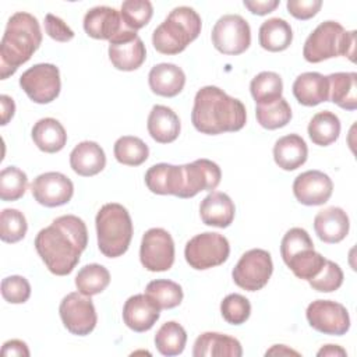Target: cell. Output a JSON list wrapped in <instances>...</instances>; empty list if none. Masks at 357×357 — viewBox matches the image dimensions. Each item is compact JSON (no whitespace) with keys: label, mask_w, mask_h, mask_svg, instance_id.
<instances>
[{"label":"cell","mask_w":357,"mask_h":357,"mask_svg":"<svg viewBox=\"0 0 357 357\" xmlns=\"http://www.w3.org/2000/svg\"><path fill=\"white\" fill-rule=\"evenodd\" d=\"M45 31L56 42H68L74 38V31L60 18L53 14L45 17Z\"/></svg>","instance_id":"obj_47"},{"label":"cell","mask_w":357,"mask_h":357,"mask_svg":"<svg viewBox=\"0 0 357 357\" xmlns=\"http://www.w3.org/2000/svg\"><path fill=\"white\" fill-rule=\"evenodd\" d=\"M28 230L26 219L22 212L13 208H6L0 213V238L4 243L21 241Z\"/></svg>","instance_id":"obj_42"},{"label":"cell","mask_w":357,"mask_h":357,"mask_svg":"<svg viewBox=\"0 0 357 357\" xmlns=\"http://www.w3.org/2000/svg\"><path fill=\"white\" fill-rule=\"evenodd\" d=\"M110 283L109 271L99 264H88L82 266L75 276V286L84 296H95L102 293Z\"/></svg>","instance_id":"obj_35"},{"label":"cell","mask_w":357,"mask_h":357,"mask_svg":"<svg viewBox=\"0 0 357 357\" xmlns=\"http://www.w3.org/2000/svg\"><path fill=\"white\" fill-rule=\"evenodd\" d=\"M272 272L271 254L262 248H252L240 257L231 271V278L238 287L247 291H258L266 286Z\"/></svg>","instance_id":"obj_8"},{"label":"cell","mask_w":357,"mask_h":357,"mask_svg":"<svg viewBox=\"0 0 357 357\" xmlns=\"http://www.w3.org/2000/svg\"><path fill=\"white\" fill-rule=\"evenodd\" d=\"M329 99L344 110L357 109V74L333 73L328 75Z\"/></svg>","instance_id":"obj_31"},{"label":"cell","mask_w":357,"mask_h":357,"mask_svg":"<svg viewBox=\"0 0 357 357\" xmlns=\"http://www.w3.org/2000/svg\"><path fill=\"white\" fill-rule=\"evenodd\" d=\"M0 105H1V126H6L15 113V103L13 98H10L8 95H1Z\"/></svg>","instance_id":"obj_51"},{"label":"cell","mask_w":357,"mask_h":357,"mask_svg":"<svg viewBox=\"0 0 357 357\" xmlns=\"http://www.w3.org/2000/svg\"><path fill=\"white\" fill-rule=\"evenodd\" d=\"M1 354H3L4 357H7V356L29 357V350H28V346H26L25 342L18 340V339H11V340H7V342L3 344Z\"/></svg>","instance_id":"obj_50"},{"label":"cell","mask_w":357,"mask_h":357,"mask_svg":"<svg viewBox=\"0 0 357 357\" xmlns=\"http://www.w3.org/2000/svg\"><path fill=\"white\" fill-rule=\"evenodd\" d=\"M120 15L127 29L138 31L151 21L153 7L148 0H126L121 4Z\"/></svg>","instance_id":"obj_41"},{"label":"cell","mask_w":357,"mask_h":357,"mask_svg":"<svg viewBox=\"0 0 357 357\" xmlns=\"http://www.w3.org/2000/svg\"><path fill=\"white\" fill-rule=\"evenodd\" d=\"M266 356H271V354H275V356H282V354H294V356H300L296 350H291V349H289V347H286L284 344H275V346H272V349H269L266 353H265Z\"/></svg>","instance_id":"obj_53"},{"label":"cell","mask_w":357,"mask_h":357,"mask_svg":"<svg viewBox=\"0 0 357 357\" xmlns=\"http://www.w3.org/2000/svg\"><path fill=\"white\" fill-rule=\"evenodd\" d=\"M31 192L38 204L54 208L70 202L74 194V184L63 173L46 172L32 181Z\"/></svg>","instance_id":"obj_16"},{"label":"cell","mask_w":357,"mask_h":357,"mask_svg":"<svg viewBox=\"0 0 357 357\" xmlns=\"http://www.w3.org/2000/svg\"><path fill=\"white\" fill-rule=\"evenodd\" d=\"M307 131L310 139L315 145L328 146L339 138L340 120L335 113L329 110H322L312 116L308 123Z\"/></svg>","instance_id":"obj_32"},{"label":"cell","mask_w":357,"mask_h":357,"mask_svg":"<svg viewBox=\"0 0 357 357\" xmlns=\"http://www.w3.org/2000/svg\"><path fill=\"white\" fill-rule=\"evenodd\" d=\"M250 91L257 105H269L282 98L283 81L273 71H262L251 79Z\"/></svg>","instance_id":"obj_33"},{"label":"cell","mask_w":357,"mask_h":357,"mask_svg":"<svg viewBox=\"0 0 357 357\" xmlns=\"http://www.w3.org/2000/svg\"><path fill=\"white\" fill-rule=\"evenodd\" d=\"M326 258L322 257L319 252H317L314 248L304 250L296 255H293L290 259H287L284 264L291 269L294 276L303 280H310L318 272L322 269Z\"/></svg>","instance_id":"obj_39"},{"label":"cell","mask_w":357,"mask_h":357,"mask_svg":"<svg viewBox=\"0 0 357 357\" xmlns=\"http://www.w3.org/2000/svg\"><path fill=\"white\" fill-rule=\"evenodd\" d=\"M332 191L333 183L331 177L319 170L303 172L293 181V194L296 199L307 206L324 205L329 201Z\"/></svg>","instance_id":"obj_17"},{"label":"cell","mask_w":357,"mask_h":357,"mask_svg":"<svg viewBox=\"0 0 357 357\" xmlns=\"http://www.w3.org/2000/svg\"><path fill=\"white\" fill-rule=\"evenodd\" d=\"M194 357H241V343L229 335L219 332L201 333L192 349Z\"/></svg>","instance_id":"obj_21"},{"label":"cell","mask_w":357,"mask_h":357,"mask_svg":"<svg viewBox=\"0 0 357 357\" xmlns=\"http://www.w3.org/2000/svg\"><path fill=\"white\" fill-rule=\"evenodd\" d=\"M84 29L93 39L110 40L126 29L120 11L107 6H98L86 11L84 17Z\"/></svg>","instance_id":"obj_19"},{"label":"cell","mask_w":357,"mask_h":357,"mask_svg":"<svg viewBox=\"0 0 357 357\" xmlns=\"http://www.w3.org/2000/svg\"><path fill=\"white\" fill-rule=\"evenodd\" d=\"M98 248L107 258L121 257L132 238V220L128 211L117 204H105L95 218Z\"/></svg>","instance_id":"obj_5"},{"label":"cell","mask_w":357,"mask_h":357,"mask_svg":"<svg viewBox=\"0 0 357 357\" xmlns=\"http://www.w3.org/2000/svg\"><path fill=\"white\" fill-rule=\"evenodd\" d=\"M187 343L185 329L176 321L163 324L155 335V346L163 356H178L183 353Z\"/></svg>","instance_id":"obj_34"},{"label":"cell","mask_w":357,"mask_h":357,"mask_svg":"<svg viewBox=\"0 0 357 357\" xmlns=\"http://www.w3.org/2000/svg\"><path fill=\"white\" fill-rule=\"evenodd\" d=\"M222 178L218 163L209 159H197L181 165V187L178 198H192L201 191L215 190Z\"/></svg>","instance_id":"obj_14"},{"label":"cell","mask_w":357,"mask_h":357,"mask_svg":"<svg viewBox=\"0 0 357 357\" xmlns=\"http://www.w3.org/2000/svg\"><path fill=\"white\" fill-rule=\"evenodd\" d=\"M148 132L159 144H170L177 139L181 124L178 116L167 106L155 105L148 116Z\"/></svg>","instance_id":"obj_26"},{"label":"cell","mask_w":357,"mask_h":357,"mask_svg":"<svg viewBox=\"0 0 357 357\" xmlns=\"http://www.w3.org/2000/svg\"><path fill=\"white\" fill-rule=\"evenodd\" d=\"M287 11L297 20L307 21L317 15V13L322 7L321 0H289L286 3Z\"/></svg>","instance_id":"obj_48"},{"label":"cell","mask_w":357,"mask_h":357,"mask_svg":"<svg viewBox=\"0 0 357 357\" xmlns=\"http://www.w3.org/2000/svg\"><path fill=\"white\" fill-rule=\"evenodd\" d=\"M59 312L64 328L70 333L78 336L89 335L98 322L96 310L91 297L84 296L79 291H73L64 296Z\"/></svg>","instance_id":"obj_12"},{"label":"cell","mask_w":357,"mask_h":357,"mask_svg":"<svg viewBox=\"0 0 357 357\" xmlns=\"http://www.w3.org/2000/svg\"><path fill=\"white\" fill-rule=\"evenodd\" d=\"M280 4L279 0H244V7L255 15H266Z\"/></svg>","instance_id":"obj_49"},{"label":"cell","mask_w":357,"mask_h":357,"mask_svg":"<svg viewBox=\"0 0 357 357\" xmlns=\"http://www.w3.org/2000/svg\"><path fill=\"white\" fill-rule=\"evenodd\" d=\"M20 86L32 102L39 105L50 103L61 89L59 67L50 63L35 64L22 73Z\"/></svg>","instance_id":"obj_10"},{"label":"cell","mask_w":357,"mask_h":357,"mask_svg":"<svg viewBox=\"0 0 357 357\" xmlns=\"http://www.w3.org/2000/svg\"><path fill=\"white\" fill-rule=\"evenodd\" d=\"M307 158V144L298 134H289L280 137L273 145L275 163L283 170L291 172L298 169L305 163Z\"/></svg>","instance_id":"obj_27"},{"label":"cell","mask_w":357,"mask_h":357,"mask_svg":"<svg viewBox=\"0 0 357 357\" xmlns=\"http://www.w3.org/2000/svg\"><path fill=\"white\" fill-rule=\"evenodd\" d=\"M347 353L344 349H342L337 344H326L324 346L321 350H318L317 356L322 357V356H331V357H344Z\"/></svg>","instance_id":"obj_52"},{"label":"cell","mask_w":357,"mask_h":357,"mask_svg":"<svg viewBox=\"0 0 357 357\" xmlns=\"http://www.w3.org/2000/svg\"><path fill=\"white\" fill-rule=\"evenodd\" d=\"M220 314L227 324L241 325L250 318L251 304L244 296L233 293L226 296L220 303Z\"/></svg>","instance_id":"obj_43"},{"label":"cell","mask_w":357,"mask_h":357,"mask_svg":"<svg viewBox=\"0 0 357 357\" xmlns=\"http://www.w3.org/2000/svg\"><path fill=\"white\" fill-rule=\"evenodd\" d=\"M1 296L10 304H22L31 296V284L24 276H7L1 280Z\"/></svg>","instance_id":"obj_46"},{"label":"cell","mask_w":357,"mask_h":357,"mask_svg":"<svg viewBox=\"0 0 357 357\" xmlns=\"http://www.w3.org/2000/svg\"><path fill=\"white\" fill-rule=\"evenodd\" d=\"M139 259L151 272L169 271L174 264V241L170 233L162 227L146 230L141 240Z\"/></svg>","instance_id":"obj_11"},{"label":"cell","mask_w":357,"mask_h":357,"mask_svg":"<svg viewBox=\"0 0 357 357\" xmlns=\"http://www.w3.org/2000/svg\"><path fill=\"white\" fill-rule=\"evenodd\" d=\"M349 216L339 206L325 208L314 218V230L318 238L328 244L340 243L349 234Z\"/></svg>","instance_id":"obj_20"},{"label":"cell","mask_w":357,"mask_h":357,"mask_svg":"<svg viewBox=\"0 0 357 357\" xmlns=\"http://www.w3.org/2000/svg\"><path fill=\"white\" fill-rule=\"evenodd\" d=\"M28 185V177L25 172L17 166H7L0 172V198L10 202L20 199Z\"/></svg>","instance_id":"obj_40"},{"label":"cell","mask_w":357,"mask_h":357,"mask_svg":"<svg viewBox=\"0 0 357 357\" xmlns=\"http://www.w3.org/2000/svg\"><path fill=\"white\" fill-rule=\"evenodd\" d=\"M70 166L78 176H95L106 166L105 151L95 141H82L71 151Z\"/></svg>","instance_id":"obj_25"},{"label":"cell","mask_w":357,"mask_h":357,"mask_svg":"<svg viewBox=\"0 0 357 357\" xmlns=\"http://www.w3.org/2000/svg\"><path fill=\"white\" fill-rule=\"evenodd\" d=\"M145 294H148L160 310H170L183 301V289L178 283L169 279H156L146 284Z\"/></svg>","instance_id":"obj_37"},{"label":"cell","mask_w":357,"mask_h":357,"mask_svg":"<svg viewBox=\"0 0 357 357\" xmlns=\"http://www.w3.org/2000/svg\"><path fill=\"white\" fill-rule=\"evenodd\" d=\"M247 121L241 100L229 96L223 89L206 85L194 98L191 123L197 131L208 135L240 131Z\"/></svg>","instance_id":"obj_2"},{"label":"cell","mask_w":357,"mask_h":357,"mask_svg":"<svg viewBox=\"0 0 357 357\" xmlns=\"http://www.w3.org/2000/svg\"><path fill=\"white\" fill-rule=\"evenodd\" d=\"M236 213V206L231 198L220 191H212L208 194L199 205L201 220L206 226L227 227L231 225Z\"/></svg>","instance_id":"obj_22"},{"label":"cell","mask_w":357,"mask_h":357,"mask_svg":"<svg viewBox=\"0 0 357 357\" xmlns=\"http://www.w3.org/2000/svg\"><path fill=\"white\" fill-rule=\"evenodd\" d=\"M310 286L321 293H332L343 283V271L333 261L326 259L322 269L312 279L308 280Z\"/></svg>","instance_id":"obj_44"},{"label":"cell","mask_w":357,"mask_h":357,"mask_svg":"<svg viewBox=\"0 0 357 357\" xmlns=\"http://www.w3.org/2000/svg\"><path fill=\"white\" fill-rule=\"evenodd\" d=\"M305 317L310 326L324 335L342 336L350 329L349 311L337 301L315 300L308 304Z\"/></svg>","instance_id":"obj_13"},{"label":"cell","mask_w":357,"mask_h":357,"mask_svg":"<svg viewBox=\"0 0 357 357\" xmlns=\"http://www.w3.org/2000/svg\"><path fill=\"white\" fill-rule=\"evenodd\" d=\"M257 121L266 130H278L291 120V107L284 98L278 99L269 105H257Z\"/></svg>","instance_id":"obj_38"},{"label":"cell","mask_w":357,"mask_h":357,"mask_svg":"<svg viewBox=\"0 0 357 357\" xmlns=\"http://www.w3.org/2000/svg\"><path fill=\"white\" fill-rule=\"evenodd\" d=\"M42 43L39 21L29 13H14L6 25L0 43V77L7 79L26 63Z\"/></svg>","instance_id":"obj_3"},{"label":"cell","mask_w":357,"mask_h":357,"mask_svg":"<svg viewBox=\"0 0 357 357\" xmlns=\"http://www.w3.org/2000/svg\"><path fill=\"white\" fill-rule=\"evenodd\" d=\"M293 95L303 106H317L329 100V81L328 77L308 71L300 74L293 82Z\"/></svg>","instance_id":"obj_24"},{"label":"cell","mask_w":357,"mask_h":357,"mask_svg":"<svg viewBox=\"0 0 357 357\" xmlns=\"http://www.w3.org/2000/svg\"><path fill=\"white\" fill-rule=\"evenodd\" d=\"M114 158L126 166H139L149 156L148 145L138 137L124 135L114 142Z\"/></svg>","instance_id":"obj_36"},{"label":"cell","mask_w":357,"mask_h":357,"mask_svg":"<svg viewBox=\"0 0 357 357\" xmlns=\"http://www.w3.org/2000/svg\"><path fill=\"white\" fill-rule=\"evenodd\" d=\"M148 190L158 195H178L181 187V166L170 163H158L145 173Z\"/></svg>","instance_id":"obj_28"},{"label":"cell","mask_w":357,"mask_h":357,"mask_svg":"<svg viewBox=\"0 0 357 357\" xmlns=\"http://www.w3.org/2000/svg\"><path fill=\"white\" fill-rule=\"evenodd\" d=\"M146 59V49L137 31L123 29L109 40V60L120 71H134Z\"/></svg>","instance_id":"obj_15"},{"label":"cell","mask_w":357,"mask_h":357,"mask_svg":"<svg viewBox=\"0 0 357 357\" xmlns=\"http://www.w3.org/2000/svg\"><path fill=\"white\" fill-rule=\"evenodd\" d=\"M202 21L198 13L187 6L173 8L166 20L155 28L152 45L162 54H178L201 33Z\"/></svg>","instance_id":"obj_4"},{"label":"cell","mask_w":357,"mask_h":357,"mask_svg":"<svg viewBox=\"0 0 357 357\" xmlns=\"http://www.w3.org/2000/svg\"><path fill=\"white\" fill-rule=\"evenodd\" d=\"M211 39L218 52L229 56H237L250 47L251 28L241 15L226 14L215 22Z\"/></svg>","instance_id":"obj_9"},{"label":"cell","mask_w":357,"mask_h":357,"mask_svg":"<svg viewBox=\"0 0 357 357\" xmlns=\"http://www.w3.org/2000/svg\"><path fill=\"white\" fill-rule=\"evenodd\" d=\"M230 245L223 234L205 231L190 238L184 248L187 264L198 271L215 268L227 261Z\"/></svg>","instance_id":"obj_7"},{"label":"cell","mask_w":357,"mask_h":357,"mask_svg":"<svg viewBox=\"0 0 357 357\" xmlns=\"http://www.w3.org/2000/svg\"><path fill=\"white\" fill-rule=\"evenodd\" d=\"M258 40L262 49L268 52H283L293 40V31L290 24L279 17L264 21L259 26Z\"/></svg>","instance_id":"obj_30"},{"label":"cell","mask_w":357,"mask_h":357,"mask_svg":"<svg viewBox=\"0 0 357 357\" xmlns=\"http://www.w3.org/2000/svg\"><path fill=\"white\" fill-rule=\"evenodd\" d=\"M148 82L153 93L165 98H173L183 91L185 85V74L173 63H160L151 68Z\"/></svg>","instance_id":"obj_23"},{"label":"cell","mask_w":357,"mask_h":357,"mask_svg":"<svg viewBox=\"0 0 357 357\" xmlns=\"http://www.w3.org/2000/svg\"><path fill=\"white\" fill-rule=\"evenodd\" d=\"M354 49L356 31L347 32L336 21H324L305 39L303 56L308 63H321L337 56L354 61Z\"/></svg>","instance_id":"obj_6"},{"label":"cell","mask_w":357,"mask_h":357,"mask_svg":"<svg viewBox=\"0 0 357 357\" xmlns=\"http://www.w3.org/2000/svg\"><path fill=\"white\" fill-rule=\"evenodd\" d=\"M307 248H314V243L307 230L301 227H291L286 231L280 243V255L283 262Z\"/></svg>","instance_id":"obj_45"},{"label":"cell","mask_w":357,"mask_h":357,"mask_svg":"<svg viewBox=\"0 0 357 357\" xmlns=\"http://www.w3.org/2000/svg\"><path fill=\"white\" fill-rule=\"evenodd\" d=\"M35 145L46 153H56L66 146L67 132L63 124L53 119L45 117L38 120L31 131Z\"/></svg>","instance_id":"obj_29"},{"label":"cell","mask_w":357,"mask_h":357,"mask_svg":"<svg viewBox=\"0 0 357 357\" xmlns=\"http://www.w3.org/2000/svg\"><path fill=\"white\" fill-rule=\"evenodd\" d=\"M160 317V308L148 294H134L123 307V321L134 332L149 331Z\"/></svg>","instance_id":"obj_18"},{"label":"cell","mask_w":357,"mask_h":357,"mask_svg":"<svg viewBox=\"0 0 357 357\" xmlns=\"http://www.w3.org/2000/svg\"><path fill=\"white\" fill-rule=\"evenodd\" d=\"M88 245L85 222L75 215L56 218L35 237V248L46 268L57 276L70 275Z\"/></svg>","instance_id":"obj_1"}]
</instances>
